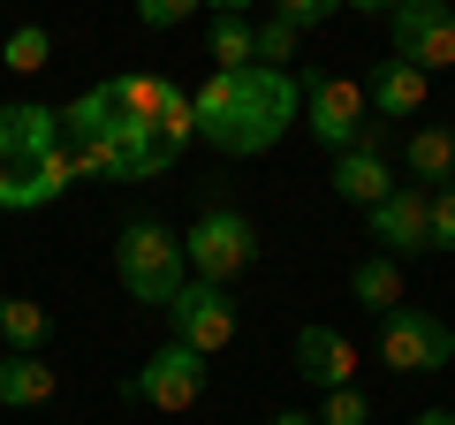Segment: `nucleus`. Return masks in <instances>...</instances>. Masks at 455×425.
Listing matches in <instances>:
<instances>
[{
  "instance_id": "f257e3e1",
  "label": "nucleus",
  "mask_w": 455,
  "mask_h": 425,
  "mask_svg": "<svg viewBox=\"0 0 455 425\" xmlns=\"http://www.w3.org/2000/svg\"><path fill=\"white\" fill-rule=\"evenodd\" d=\"M61 137L76 182H160L197 145V107L175 76L122 68L107 84H84L61 107Z\"/></svg>"
},
{
  "instance_id": "f03ea898",
  "label": "nucleus",
  "mask_w": 455,
  "mask_h": 425,
  "mask_svg": "<svg viewBox=\"0 0 455 425\" xmlns=\"http://www.w3.org/2000/svg\"><path fill=\"white\" fill-rule=\"evenodd\" d=\"M197 107V145H212L220 160H266L289 137V122H304V84L296 68H212L190 92Z\"/></svg>"
},
{
  "instance_id": "7ed1b4c3",
  "label": "nucleus",
  "mask_w": 455,
  "mask_h": 425,
  "mask_svg": "<svg viewBox=\"0 0 455 425\" xmlns=\"http://www.w3.org/2000/svg\"><path fill=\"white\" fill-rule=\"evenodd\" d=\"M76 160L61 137V107L46 99H8L0 107V212H46L68 197Z\"/></svg>"
},
{
  "instance_id": "20e7f679",
  "label": "nucleus",
  "mask_w": 455,
  "mask_h": 425,
  "mask_svg": "<svg viewBox=\"0 0 455 425\" xmlns=\"http://www.w3.org/2000/svg\"><path fill=\"white\" fill-rule=\"evenodd\" d=\"M114 281L137 296V304L167 311L175 289L190 281V259H182V236L167 221H130V229L114 236Z\"/></svg>"
},
{
  "instance_id": "39448f33",
  "label": "nucleus",
  "mask_w": 455,
  "mask_h": 425,
  "mask_svg": "<svg viewBox=\"0 0 455 425\" xmlns=\"http://www.w3.org/2000/svg\"><path fill=\"white\" fill-rule=\"evenodd\" d=\"M182 259H190V274L197 281H235V274H251L259 266V229H251V212H235V205H205L182 229Z\"/></svg>"
},
{
  "instance_id": "423d86ee",
  "label": "nucleus",
  "mask_w": 455,
  "mask_h": 425,
  "mask_svg": "<svg viewBox=\"0 0 455 425\" xmlns=\"http://www.w3.org/2000/svg\"><path fill=\"white\" fill-rule=\"evenodd\" d=\"M379 365L403 373V380L448 373V365H455V327H448V319H433V311H418V304L379 311Z\"/></svg>"
},
{
  "instance_id": "0eeeda50",
  "label": "nucleus",
  "mask_w": 455,
  "mask_h": 425,
  "mask_svg": "<svg viewBox=\"0 0 455 425\" xmlns=\"http://www.w3.org/2000/svg\"><path fill=\"white\" fill-rule=\"evenodd\" d=\"M296 84H304V130L319 137L326 152H349L364 137V122H372L364 84L357 76H334V68H296Z\"/></svg>"
},
{
  "instance_id": "6e6552de",
  "label": "nucleus",
  "mask_w": 455,
  "mask_h": 425,
  "mask_svg": "<svg viewBox=\"0 0 455 425\" xmlns=\"http://www.w3.org/2000/svg\"><path fill=\"white\" fill-rule=\"evenodd\" d=\"M205 380H212V365L197 357V349L160 342L130 380H122V395L145 403V410H160V418H175V410H197V403H205Z\"/></svg>"
},
{
  "instance_id": "1a4fd4ad",
  "label": "nucleus",
  "mask_w": 455,
  "mask_h": 425,
  "mask_svg": "<svg viewBox=\"0 0 455 425\" xmlns=\"http://www.w3.org/2000/svg\"><path fill=\"white\" fill-rule=\"evenodd\" d=\"M167 342H182V349H197V357H212V349H228L235 342V296L220 289V281H182L175 289V304H167Z\"/></svg>"
},
{
  "instance_id": "9d476101",
  "label": "nucleus",
  "mask_w": 455,
  "mask_h": 425,
  "mask_svg": "<svg viewBox=\"0 0 455 425\" xmlns=\"http://www.w3.org/2000/svg\"><path fill=\"white\" fill-rule=\"evenodd\" d=\"M387 38H395V61L425 68V76L455 68V8L448 0H403L387 16Z\"/></svg>"
},
{
  "instance_id": "9b49d317",
  "label": "nucleus",
  "mask_w": 455,
  "mask_h": 425,
  "mask_svg": "<svg viewBox=\"0 0 455 425\" xmlns=\"http://www.w3.org/2000/svg\"><path fill=\"white\" fill-rule=\"evenodd\" d=\"M364 221H372V244L387 251V259H425V251H433V205H425L418 182H395Z\"/></svg>"
},
{
  "instance_id": "f8f14e48",
  "label": "nucleus",
  "mask_w": 455,
  "mask_h": 425,
  "mask_svg": "<svg viewBox=\"0 0 455 425\" xmlns=\"http://www.w3.org/2000/svg\"><path fill=\"white\" fill-rule=\"evenodd\" d=\"M296 373L311 380L319 395H334V388H357V342L341 327H296Z\"/></svg>"
},
{
  "instance_id": "ddd939ff",
  "label": "nucleus",
  "mask_w": 455,
  "mask_h": 425,
  "mask_svg": "<svg viewBox=\"0 0 455 425\" xmlns=\"http://www.w3.org/2000/svg\"><path fill=\"white\" fill-rule=\"evenodd\" d=\"M326 182H334V197H341V205H364V212H372L379 197L395 190V167H387V152L349 145V152H334V175H326Z\"/></svg>"
},
{
  "instance_id": "4468645a",
  "label": "nucleus",
  "mask_w": 455,
  "mask_h": 425,
  "mask_svg": "<svg viewBox=\"0 0 455 425\" xmlns=\"http://www.w3.org/2000/svg\"><path fill=\"white\" fill-rule=\"evenodd\" d=\"M425 92H433V76L410 68V61H379L372 76H364V99H372L379 122H410V115L425 107Z\"/></svg>"
},
{
  "instance_id": "2eb2a0df",
  "label": "nucleus",
  "mask_w": 455,
  "mask_h": 425,
  "mask_svg": "<svg viewBox=\"0 0 455 425\" xmlns=\"http://www.w3.org/2000/svg\"><path fill=\"white\" fill-rule=\"evenodd\" d=\"M53 388H61V380H53L46 357H23V349L0 357V410H46Z\"/></svg>"
},
{
  "instance_id": "dca6fc26",
  "label": "nucleus",
  "mask_w": 455,
  "mask_h": 425,
  "mask_svg": "<svg viewBox=\"0 0 455 425\" xmlns=\"http://www.w3.org/2000/svg\"><path fill=\"white\" fill-rule=\"evenodd\" d=\"M410 182L418 190H448L455 182V130H440V122L410 130Z\"/></svg>"
},
{
  "instance_id": "f3484780",
  "label": "nucleus",
  "mask_w": 455,
  "mask_h": 425,
  "mask_svg": "<svg viewBox=\"0 0 455 425\" xmlns=\"http://www.w3.org/2000/svg\"><path fill=\"white\" fill-rule=\"evenodd\" d=\"M349 296H357L372 319H379V311H395V304H403V259H387V251L357 259V266H349Z\"/></svg>"
},
{
  "instance_id": "a211bd4d",
  "label": "nucleus",
  "mask_w": 455,
  "mask_h": 425,
  "mask_svg": "<svg viewBox=\"0 0 455 425\" xmlns=\"http://www.w3.org/2000/svg\"><path fill=\"white\" fill-rule=\"evenodd\" d=\"M0 342L23 349V357H38V349L53 342V311L31 304V296H0Z\"/></svg>"
},
{
  "instance_id": "6ab92c4d",
  "label": "nucleus",
  "mask_w": 455,
  "mask_h": 425,
  "mask_svg": "<svg viewBox=\"0 0 455 425\" xmlns=\"http://www.w3.org/2000/svg\"><path fill=\"white\" fill-rule=\"evenodd\" d=\"M205 46H212L220 68H251V61H259V23H251V16H212Z\"/></svg>"
},
{
  "instance_id": "aec40b11",
  "label": "nucleus",
  "mask_w": 455,
  "mask_h": 425,
  "mask_svg": "<svg viewBox=\"0 0 455 425\" xmlns=\"http://www.w3.org/2000/svg\"><path fill=\"white\" fill-rule=\"evenodd\" d=\"M0 61L16 68V76H38V68L53 61V31L46 23H16V31L0 38Z\"/></svg>"
},
{
  "instance_id": "412c9836",
  "label": "nucleus",
  "mask_w": 455,
  "mask_h": 425,
  "mask_svg": "<svg viewBox=\"0 0 455 425\" xmlns=\"http://www.w3.org/2000/svg\"><path fill=\"white\" fill-rule=\"evenodd\" d=\"M319 425H372V403H364V388H334L319 403Z\"/></svg>"
},
{
  "instance_id": "4be33fe9",
  "label": "nucleus",
  "mask_w": 455,
  "mask_h": 425,
  "mask_svg": "<svg viewBox=\"0 0 455 425\" xmlns=\"http://www.w3.org/2000/svg\"><path fill=\"white\" fill-rule=\"evenodd\" d=\"M296 38H304V31H296V23H281V16L259 23V61H266V68H289V61H296Z\"/></svg>"
},
{
  "instance_id": "5701e85b",
  "label": "nucleus",
  "mask_w": 455,
  "mask_h": 425,
  "mask_svg": "<svg viewBox=\"0 0 455 425\" xmlns=\"http://www.w3.org/2000/svg\"><path fill=\"white\" fill-rule=\"evenodd\" d=\"M205 0H137V23L145 31H175V23H190Z\"/></svg>"
},
{
  "instance_id": "b1692460",
  "label": "nucleus",
  "mask_w": 455,
  "mask_h": 425,
  "mask_svg": "<svg viewBox=\"0 0 455 425\" xmlns=\"http://www.w3.org/2000/svg\"><path fill=\"white\" fill-rule=\"evenodd\" d=\"M349 0H274V16L281 23H296V31H311V23H334Z\"/></svg>"
},
{
  "instance_id": "393cba45",
  "label": "nucleus",
  "mask_w": 455,
  "mask_h": 425,
  "mask_svg": "<svg viewBox=\"0 0 455 425\" xmlns=\"http://www.w3.org/2000/svg\"><path fill=\"white\" fill-rule=\"evenodd\" d=\"M425 205H433V251H455V182L425 190Z\"/></svg>"
},
{
  "instance_id": "a878e982",
  "label": "nucleus",
  "mask_w": 455,
  "mask_h": 425,
  "mask_svg": "<svg viewBox=\"0 0 455 425\" xmlns=\"http://www.w3.org/2000/svg\"><path fill=\"white\" fill-rule=\"evenodd\" d=\"M349 8H357V16H395L403 0H349Z\"/></svg>"
},
{
  "instance_id": "bb28decb",
  "label": "nucleus",
  "mask_w": 455,
  "mask_h": 425,
  "mask_svg": "<svg viewBox=\"0 0 455 425\" xmlns=\"http://www.w3.org/2000/svg\"><path fill=\"white\" fill-rule=\"evenodd\" d=\"M403 425H455V410H418V418H403Z\"/></svg>"
},
{
  "instance_id": "cd10ccee",
  "label": "nucleus",
  "mask_w": 455,
  "mask_h": 425,
  "mask_svg": "<svg viewBox=\"0 0 455 425\" xmlns=\"http://www.w3.org/2000/svg\"><path fill=\"white\" fill-rule=\"evenodd\" d=\"M212 16H251V0H205Z\"/></svg>"
},
{
  "instance_id": "c85d7f7f",
  "label": "nucleus",
  "mask_w": 455,
  "mask_h": 425,
  "mask_svg": "<svg viewBox=\"0 0 455 425\" xmlns=\"http://www.w3.org/2000/svg\"><path fill=\"white\" fill-rule=\"evenodd\" d=\"M274 425H319V418H311V410H281Z\"/></svg>"
},
{
  "instance_id": "c756f323",
  "label": "nucleus",
  "mask_w": 455,
  "mask_h": 425,
  "mask_svg": "<svg viewBox=\"0 0 455 425\" xmlns=\"http://www.w3.org/2000/svg\"><path fill=\"white\" fill-rule=\"evenodd\" d=\"M448 8H455V0H448Z\"/></svg>"
}]
</instances>
